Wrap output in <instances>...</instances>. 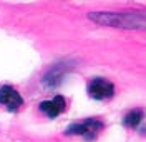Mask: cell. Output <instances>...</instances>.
<instances>
[{
	"instance_id": "5b68a950",
	"label": "cell",
	"mask_w": 146,
	"mask_h": 142,
	"mask_svg": "<svg viewBox=\"0 0 146 142\" xmlns=\"http://www.w3.org/2000/svg\"><path fill=\"white\" fill-rule=\"evenodd\" d=\"M65 107H66L65 97L55 95L52 100H45V102L40 104V110L43 114H46L48 117H56V115H60V114L65 110Z\"/></svg>"
},
{
	"instance_id": "277c9868",
	"label": "cell",
	"mask_w": 146,
	"mask_h": 142,
	"mask_svg": "<svg viewBox=\"0 0 146 142\" xmlns=\"http://www.w3.org/2000/svg\"><path fill=\"white\" fill-rule=\"evenodd\" d=\"M22 104H23V99L13 87H10V85L0 87V105L7 107L9 110L13 112V110H18Z\"/></svg>"
},
{
	"instance_id": "8992f818",
	"label": "cell",
	"mask_w": 146,
	"mask_h": 142,
	"mask_svg": "<svg viewBox=\"0 0 146 142\" xmlns=\"http://www.w3.org/2000/svg\"><path fill=\"white\" fill-rule=\"evenodd\" d=\"M65 72H66V67H62V64H60V65H55L53 69L43 77L45 85L46 87H56V85L62 82V77H63Z\"/></svg>"
},
{
	"instance_id": "6da1fadb",
	"label": "cell",
	"mask_w": 146,
	"mask_h": 142,
	"mask_svg": "<svg viewBox=\"0 0 146 142\" xmlns=\"http://www.w3.org/2000/svg\"><path fill=\"white\" fill-rule=\"evenodd\" d=\"M90 20L108 25V27H118V28H146V15L143 13H113V12H93L88 15Z\"/></svg>"
},
{
	"instance_id": "52a82bcc",
	"label": "cell",
	"mask_w": 146,
	"mask_h": 142,
	"mask_svg": "<svg viewBox=\"0 0 146 142\" xmlns=\"http://www.w3.org/2000/svg\"><path fill=\"white\" fill-rule=\"evenodd\" d=\"M143 117H145V114H143L141 109H133V110H129V112L125 115L123 124H125L126 127H129V129H136L138 125L141 124Z\"/></svg>"
},
{
	"instance_id": "7a4b0ae2",
	"label": "cell",
	"mask_w": 146,
	"mask_h": 142,
	"mask_svg": "<svg viewBox=\"0 0 146 142\" xmlns=\"http://www.w3.org/2000/svg\"><path fill=\"white\" fill-rule=\"evenodd\" d=\"M101 129H103V122L100 119H86L85 122H78L70 125L66 129V134L68 135H83L85 139L93 141Z\"/></svg>"
},
{
	"instance_id": "3957f363",
	"label": "cell",
	"mask_w": 146,
	"mask_h": 142,
	"mask_svg": "<svg viewBox=\"0 0 146 142\" xmlns=\"http://www.w3.org/2000/svg\"><path fill=\"white\" fill-rule=\"evenodd\" d=\"M88 94L91 99H96V100H106L110 97H113L115 94V85L111 84L106 79H93L88 84Z\"/></svg>"
}]
</instances>
